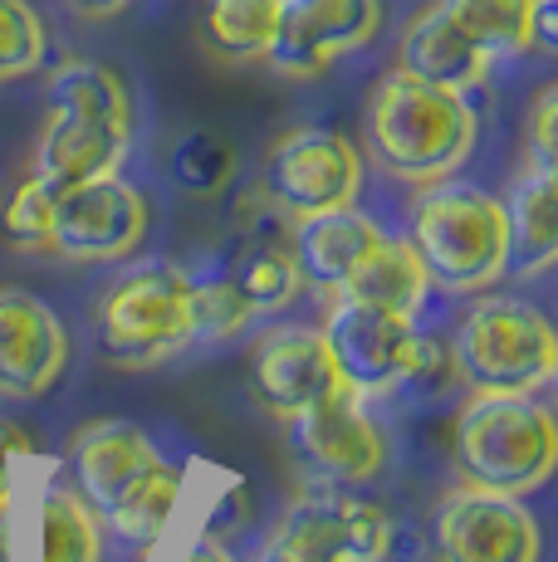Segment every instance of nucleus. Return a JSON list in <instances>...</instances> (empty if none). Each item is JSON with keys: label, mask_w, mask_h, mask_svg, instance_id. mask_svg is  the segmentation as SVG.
I'll use <instances>...</instances> for the list:
<instances>
[{"label": "nucleus", "mask_w": 558, "mask_h": 562, "mask_svg": "<svg viewBox=\"0 0 558 562\" xmlns=\"http://www.w3.org/2000/svg\"><path fill=\"white\" fill-rule=\"evenodd\" d=\"M348 299H362V304H378L388 313H402V318H416V308L432 294V274H426L422 255L412 250V240L402 235H382L372 245V255L353 269V279L338 289Z\"/></svg>", "instance_id": "nucleus-20"}, {"label": "nucleus", "mask_w": 558, "mask_h": 562, "mask_svg": "<svg viewBox=\"0 0 558 562\" xmlns=\"http://www.w3.org/2000/svg\"><path fill=\"white\" fill-rule=\"evenodd\" d=\"M231 167H235L231 147L211 133H187L171 147V177L191 196H216L225 181H231Z\"/></svg>", "instance_id": "nucleus-27"}, {"label": "nucleus", "mask_w": 558, "mask_h": 562, "mask_svg": "<svg viewBox=\"0 0 558 562\" xmlns=\"http://www.w3.org/2000/svg\"><path fill=\"white\" fill-rule=\"evenodd\" d=\"M450 456L470 490L524 499L549 484L558 464V420L539 392H470Z\"/></svg>", "instance_id": "nucleus-4"}, {"label": "nucleus", "mask_w": 558, "mask_h": 562, "mask_svg": "<svg viewBox=\"0 0 558 562\" xmlns=\"http://www.w3.org/2000/svg\"><path fill=\"white\" fill-rule=\"evenodd\" d=\"M279 0H207L201 35L231 64H265L275 45Z\"/></svg>", "instance_id": "nucleus-21"}, {"label": "nucleus", "mask_w": 558, "mask_h": 562, "mask_svg": "<svg viewBox=\"0 0 558 562\" xmlns=\"http://www.w3.org/2000/svg\"><path fill=\"white\" fill-rule=\"evenodd\" d=\"M35 456V440L25 436V426L15 420H0V509H10L15 499V484H20V470Z\"/></svg>", "instance_id": "nucleus-29"}, {"label": "nucleus", "mask_w": 558, "mask_h": 562, "mask_svg": "<svg viewBox=\"0 0 558 562\" xmlns=\"http://www.w3.org/2000/svg\"><path fill=\"white\" fill-rule=\"evenodd\" d=\"M255 304L245 299V289L235 284V274H187V328L191 342H231L250 328Z\"/></svg>", "instance_id": "nucleus-25"}, {"label": "nucleus", "mask_w": 558, "mask_h": 562, "mask_svg": "<svg viewBox=\"0 0 558 562\" xmlns=\"http://www.w3.org/2000/svg\"><path fill=\"white\" fill-rule=\"evenodd\" d=\"M378 240H382L378 221H368V215L353 211V205H338V211L299 215L294 231H289V255H294L309 289L338 294L353 279V269L372 255Z\"/></svg>", "instance_id": "nucleus-17"}, {"label": "nucleus", "mask_w": 558, "mask_h": 562, "mask_svg": "<svg viewBox=\"0 0 558 562\" xmlns=\"http://www.w3.org/2000/svg\"><path fill=\"white\" fill-rule=\"evenodd\" d=\"M490 59L529 54V10L534 0H436Z\"/></svg>", "instance_id": "nucleus-24"}, {"label": "nucleus", "mask_w": 558, "mask_h": 562, "mask_svg": "<svg viewBox=\"0 0 558 562\" xmlns=\"http://www.w3.org/2000/svg\"><path fill=\"white\" fill-rule=\"evenodd\" d=\"M133 153V93L109 64L64 59L49 74V117L30 177L59 196L93 177H113Z\"/></svg>", "instance_id": "nucleus-1"}, {"label": "nucleus", "mask_w": 558, "mask_h": 562, "mask_svg": "<svg viewBox=\"0 0 558 562\" xmlns=\"http://www.w3.org/2000/svg\"><path fill=\"white\" fill-rule=\"evenodd\" d=\"M49 30L30 0H0V79H25L45 64Z\"/></svg>", "instance_id": "nucleus-26"}, {"label": "nucleus", "mask_w": 558, "mask_h": 562, "mask_svg": "<svg viewBox=\"0 0 558 562\" xmlns=\"http://www.w3.org/2000/svg\"><path fill=\"white\" fill-rule=\"evenodd\" d=\"M554 117H558V89L554 83H544L539 89V99H534V108H529V161L534 167H549L554 171Z\"/></svg>", "instance_id": "nucleus-30"}, {"label": "nucleus", "mask_w": 558, "mask_h": 562, "mask_svg": "<svg viewBox=\"0 0 558 562\" xmlns=\"http://www.w3.org/2000/svg\"><path fill=\"white\" fill-rule=\"evenodd\" d=\"M294 456L309 464V474L334 490L378 480L382 460H388V440H382L378 420L362 411V396L353 386H338L324 402L304 406L299 416L284 420Z\"/></svg>", "instance_id": "nucleus-12"}, {"label": "nucleus", "mask_w": 558, "mask_h": 562, "mask_svg": "<svg viewBox=\"0 0 558 562\" xmlns=\"http://www.w3.org/2000/svg\"><path fill=\"white\" fill-rule=\"evenodd\" d=\"M99 358L113 367H157L191 342L187 328V269L167 259H143L118 274L99 299Z\"/></svg>", "instance_id": "nucleus-7"}, {"label": "nucleus", "mask_w": 558, "mask_h": 562, "mask_svg": "<svg viewBox=\"0 0 558 562\" xmlns=\"http://www.w3.org/2000/svg\"><path fill=\"white\" fill-rule=\"evenodd\" d=\"M450 362L470 392H544L558 372V338L529 299L486 294L460 313Z\"/></svg>", "instance_id": "nucleus-6"}, {"label": "nucleus", "mask_w": 558, "mask_h": 562, "mask_svg": "<svg viewBox=\"0 0 558 562\" xmlns=\"http://www.w3.org/2000/svg\"><path fill=\"white\" fill-rule=\"evenodd\" d=\"M231 274L245 289V299L255 304V313L289 308L304 294V274H299L294 255H289V235H255V240H245Z\"/></svg>", "instance_id": "nucleus-23"}, {"label": "nucleus", "mask_w": 558, "mask_h": 562, "mask_svg": "<svg viewBox=\"0 0 558 562\" xmlns=\"http://www.w3.org/2000/svg\"><path fill=\"white\" fill-rule=\"evenodd\" d=\"M416 338L422 333L412 328V318L388 313L378 304H362V299H348V294L328 308V323H324L328 358H334L343 386H353L358 396H378L388 386L406 382L416 358Z\"/></svg>", "instance_id": "nucleus-13"}, {"label": "nucleus", "mask_w": 558, "mask_h": 562, "mask_svg": "<svg viewBox=\"0 0 558 562\" xmlns=\"http://www.w3.org/2000/svg\"><path fill=\"white\" fill-rule=\"evenodd\" d=\"M69 367V333L59 313L30 289L0 284V396L35 402Z\"/></svg>", "instance_id": "nucleus-16"}, {"label": "nucleus", "mask_w": 558, "mask_h": 562, "mask_svg": "<svg viewBox=\"0 0 558 562\" xmlns=\"http://www.w3.org/2000/svg\"><path fill=\"white\" fill-rule=\"evenodd\" d=\"M392 553V524L358 494H314L294 504L270 533L265 562H382Z\"/></svg>", "instance_id": "nucleus-10"}, {"label": "nucleus", "mask_w": 558, "mask_h": 562, "mask_svg": "<svg viewBox=\"0 0 558 562\" xmlns=\"http://www.w3.org/2000/svg\"><path fill=\"white\" fill-rule=\"evenodd\" d=\"M436 562H539L544 538L524 499L486 490L450 494L432 528Z\"/></svg>", "instance_id": "nucleus-14"}, {"label": "nucleus", "mask_w": 558, "mask_h": 562, "mask_svg": "<svg viewBox=\"0 0 558 562\" xmlns=\"http://www.w3.org/2000/svg\"><path fill=\"white\" fill-rule=\"evenodd\" d=\"M490 54L446 15L442 5H426L422 15L406 25L402 49H397V69L416 74L426 83H442V89L470 93L490 79Z\"/></svg>", "instance_id": "nucleus-18"}, {"label": "nucleus", "mask_w": 558, "mask_h": 562, "mask_svg": "<svg viewBox=\"0 0 558 562\" xmlns=\"http://www.w3.org/2000/svg\"><path fill=\"white\" fill-rule=\"evenodd\" d=\"M147 196L113 177H93L55 196V225H49V250L69 265H109L127 259L147 235Z\"/></svg>", "instance_id": "nucleus-8"}, {"label": "nucleus", "mask_w": 558, "mask_h": 562, "mask_svg": "<svg viewBox=\"0 0 558 562\" xmlns=\"http://www.w3.org/2000/svg\"><path fill=\"white\" fill-rule=\"evenodd\" d=\"M49 225H55V196H49L35 177L20 181L15 196L0 211V235H5L15 250L40 255V250H49Z\"/></svg>", "instance_id": "nucleus-28"}, {"label": "nucleus", "mask_w": 558, "mask_h": 562, "mask_svg": "<svg viewBox=\"0 0 558 562\" xmlns=\"http://www.w3.org/2000/svg\"><path fill=\"white\" fill-rule=\"evenodd\" d=\"M412 250L432 284L450 294H480L510 269V221L504 201L470 181H432L412 205Z\"/></svg>", "instance_id": "nucleus-5"}, {"label": "nucleus", "mask_w": 558, "mask_h": 562, "mask_svg": "<svg viewBox=\"0 0 558 562\" xmlns=\"http://www.w3.org/2000/svg\"><path fill=\"white\" fill-rule=\"evenodd\" d=\"M133 0H79V10H89V15H118V10H127Z\"/></svg>", "instance_id": "nucleus-32"}, {"label": "nucleus", "mask_w": 558, "mask_h": 562, "mask_svg": "<svg viewBox=\"0 0 558 562\" xmlns=\"http://www.w3.org/2000/svg\"><path fill=\"white\" fill-rule=\"evenodd\" d=\"M476 108L466 93L426 83L406 69L378 79L368 99V153L388 177L432 187L476 153Z\"/></svg>", "instance_id": "nucleus-3"}, {"label": "nucleus", "mask_w": 558, "mask_h": 562, "mask_svg": "<svg viewBox=\"0 0 558 562\" xmlns=\"http://www.w3.org/2000/svg\"><path fill=\"white\" fill-rule=\"evenodd\" d=\"M529 49H539V54L558 49V0H534V10H529Z\"/></svg>", "instance_id": "nucleus-31"}, {"label": "nucleus", "mask_w": 558, "mask_h": 562, "mask_svg": "<svg viewBox=\"0 0 558 562\" xmlns=\"http://www.w3.org/2000/svg\"><path fill=\"white\" fill-rule=\"evenodd\" d=\"M99 514L69 490L40 494V562H103V533Z\"/></svg>", "instance_id": "nucleus-22"}, {"label": "nucleus", "mask_w": 558, "mask_h": 562, "mask_svg": "<svg viewBox=\"0 0 558 562\" xmlns=\"http://www.w3.org/2000/svg\"><path fill=\"white\" fill-rule=\"evenodd\" d=\"M343 376L334 358H328V342L319 328H270L255 338L250 348V396L270 411L275 420L299 416L304 406L324 402L328 392H338Z\"/></svg>", "instance_id": "nucleus-15"}, {"label": "nucleus", "mask_w": 558, "mask_h": 562, "mask_svg": "<svg viewBox=\"0 0 558 562\" xmlns=\"http://www.w3.org/2000/svg\"><path fill=\"white\" fill-rule=\"evenodd\" d=\"M554 171L529 167L514 191L504 196V221H510V269L524 279L544 274L558 255V196H554Z\"/></svg>", "instance_id": "nucleus-19"}, {"label": "nucleus", "mask_w": 558, "mask_h": 562, "mask_svg": "<svg viewBox=\"0 0 558 562\" xmlns=\"http://www.w3.org/2000/svg\"><path fill=\"white\" fill-rule=\"evenodd\" d=\"M265 196L284 215H319L338 211V205L358 201L362 187V157L334 127H299V133L279 137L265 157L260 177Z\"/></svg>", "instance_id": "nucleus-9"}, {"label": "nucleus", "mask_w": 558, "mask_h": 562, "mask_svg": "<svg viewBox=\"0 0 558 562\" xmlns=\"http://www.w3.org/2000/svg\"><path fill=\"white\" fill-rule=\"evenodd\" d=\"M69 470L79 480V499L133 548H153L181 499V470L163 460L133 420L83 426L69 446Z\"/></svg>", "instance_id": "nucleus-2"}, {"label": "nucleus", "mask_w": 558, "mask_h": 562, "mask_svg": "<svg viewBox=\"0 0 558 562\" xmlns=\"http://www.w3.org/2000/svg\"><path fill=\"white\" fill-rule=\"evenodd\" d=\"M382 30V0H279L275 45L265 54L284 79H319L338 59L368 49Z\"/></svg>", "instance_id": "nucleus-11"}]
</instances>
